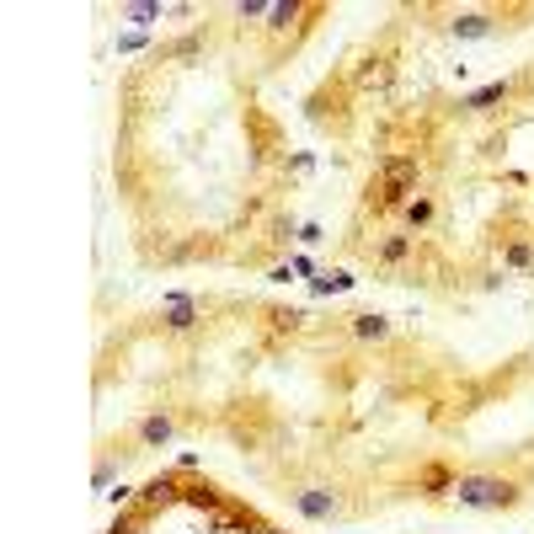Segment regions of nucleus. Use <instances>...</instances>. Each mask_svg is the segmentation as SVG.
I'll use <instances>...</instances> for the list:
<instances>
[{"instance_id":"f257e3e1","label":"nucleus","mask_w":534,"mask_h":534,"mask_svg":"<svg viewBox=\"0 0 534 534\" xmlns=\"http://www.w3.org/2000/svg\"><path fill=\"white\" fill-rule=\"evenodd\" d=\"M396 220H401V230H412V236L427 240L438 225H444V192H438V187H417Z\"/></svg>"}]
</instances>
